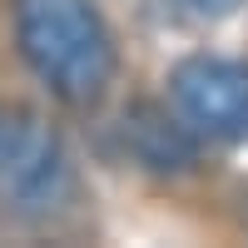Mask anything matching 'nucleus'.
<instances>
[{
	"instance_id": "nucleus-4",
	"label": "nucleus",
	"mask_w": 248,
	"mask_h": 248,
	"mask_svg": "<svg viewBox=\"0 0 248 248\" xmlns=\"http://www.w3.org/2000/svg\"><path fill=\"white\" fill-rule=\"evenodd\" d=\"M179 5H189L194 15H229V10L248 5V0H179Z\"/></svg>"
},
{
	"instance_id": "nucleus-3",
	"label": "nucleus",
	"mask_w": 248,
	"mask_h": 248,
	"mask_svg": "<svg viewBox=\"0 0 248 248\" xmlns=\"http://www.w3.org/2000/svg\"><path fill=\"white\" fill-rule=\"evenodd\" d=\"M65 194V154L30 114H0V199L15 209H55Z\"/></svg>"
},
{
	"instance_id": "nucleus-2",
	"label": "nucleus",
	"mask_w": 248,
	"mask_h": 248,
	"mask_svg": "<svg viewBox=\"0 0 248 248\" xmlns=\"http://www.w3.org/2000/svg\"><path fill=\"white\" fill-rule=\"evenodd\" d=\"M179 119L203 139H248V65L223 55H194L169 75Z\"/></svg>"
},
{
	"instance_id": "nucleus-1",
	"label": "nucleus",
	"mask_w": 248,
	"mask_h": 248,
	"mask_svg": "<svg viewBox=\"0 0 248 248\" xmlns=\"http://www.w3.org/2000/svg\"><path fill=\"white\" fill-rule=\"evenodd\" d=\"M15 40L65 105H94L114 79V40L90 0H15Z\"/></svg>"
}]
</instances>
